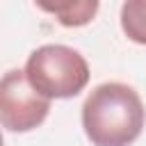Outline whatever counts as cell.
Returning <instances> with one entry per match:
<instances>
[{"label": "cell", "mask_w": 146, "mask_h": 146, "mask_svg": "<svg viewBox=\"0 0 146 146\" xmlns=\"http://www.w3.org/2000/svg\"><path fill=\"white\" fill-rule=\"evenodd\" d=\"M139 94L123 82L98 84L82 105V128L94 146H130L144 130Z\"/></svg>", "instance_id": "1"}, {"label": "cell", "mask_w": 146, "mask_h": 146, "mask_svg": "<svg viewBox=\"0 0 146 146\" xmlns=\"http://www.w3.org/2000/svg\"><path fill=\"white\" fill-rule=\"evenodd\" d=\"M30 84L46 98H73L89 84L87 59L62 43H46L30 52L25 62Z\"/></svg>", "instance_id": "2"}, {"label": "cell", "mask_w": 146, "mask_h": 146, "mask_svg": "<svg viewBox=\"0 0 146 146\" xmlns=\"http://www.w3.org/2000/svg\"><path fill=\"white\" fill-rule=\"evenodd\" d=\"M50 112V98L41 96L25 71L11 68L0 78V125L11 132L39 128Z\"/></svg>", "instance_id": "3"}, {"label": "cell", "mask_w": 146, "mask_h": 146, "mask_svg": "<svg viewBox=\"0 0 146 146\" xmlns=\"http://www.w3.org/2000/svg\"><path fill=\"white\" fill-rule=\"evenodd\" d=\"M36 7L50 14L64 27H82L89 25L96 14L100 0H34Z\"/></svg>", "instance_id": "4"}, {"label": "cell", "mask_w": 146, "mask_h": 146, "mask_svg": "<svg viewBox=\"0 0 146 146\" xmlns=\"http://www.w3.org/2000/svg\"><path fill=\"white\" fill-rule=\"evenodd\" d=\"M121 30L139 46H146V0H125L121 7Z\"/></svg>", "instance_id": "5"}, {"label": "cell", "mask_w": 146, "mask_h": 146, "mask_svg": "<svg viewBox=\"0 0 146 146\" xmlns=\"http://www.w3.org/2000/svg\"><path fill=\"white\" fill-rule=\"evenodd\" d=\"M0 146H2V135H0Z\"/></svg>", "instance_id": "6"}]
</instances>
